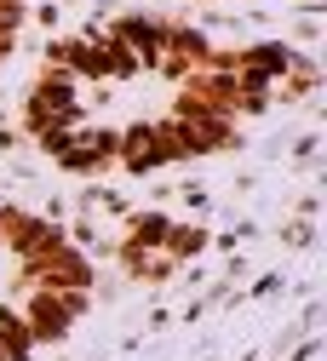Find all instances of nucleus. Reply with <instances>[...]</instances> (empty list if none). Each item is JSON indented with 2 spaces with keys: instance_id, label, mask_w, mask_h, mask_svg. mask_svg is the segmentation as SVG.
Listing matches in <instances>:
<instances>
[{
  "instance_id": "obj_1",
  "label": "nucleus",
  "mask_w": 327,
  "mask_h": 361,
  "mask_svg": "<svg viewBox=\"0 0 327 361\" xmlns=\"http://www.w3.org/2000/svg\"><path fill=\"white\" fill-rule=\"evenodd\" d=\"M316 63L207 12L115 6L58 29L23 63L18 138L81 184H161L242 155L310 98Z\"/></svg>"
},
{
  "instance_id": "obj_2",
  "label": "nucleus",
  "mask_w": 327,
  "mask_h": 361,
  "mask_svg": "<svg viewBox=\"0 0 327 361\" xmlns=\"http://www.w3.org/2000/svg\"><path fill=\"white\" fill-rule=\"evenodd\" d=\"M98 258L58 212L0 195V361H46L98 310Z\"/></svg>"
},
{
  "instance_id": "obj_3",
  "label": "nucleus",
  "mask_w": 327,
  "mask_h": 361,
  "mask_svg": "<svg viewBox=\"0 0 327 361\" xmlns=\"http://www.w3.org/2000/svg\"><path fill=\"white\" fill-rule=\"evenodd\" d=\"M29 12H35V0H0V80H6L18 69V58H23Z\"/></svg>"
},
{
  "instance_id": "obj_4",
  "label": "nucleus",
  "mask_w": 327,
  "mask_h": 361,
  "mask_svg": "<svg viewBox=\"0 0 327 361\" xmlns=\"http://www.w3.org/2000/svg\"><path fill=\"white\" fill-rule=\"evenodd\" d=\"M178 12H218V6H247V0H172ZM299 6H310V0H299Z\"/></svg>"
}]
</instances>
